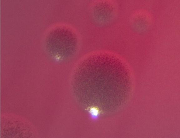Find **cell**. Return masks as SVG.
Instances as JSON below:
<instances>
[{
	"mask_svg": "<svg viewBox=\"0 0 180 138\" xmlns=\"http://www.w3.org/2000/svg\"><path fill=\"white\" fill-rule=\"evenodd\" d=\"M89 116L91 119L93 120H97L100 116V111L96 107H92L88 110Z\"/></svg>",
	"mask_w": 180,
	"mask_h": 138,
	"instance_id": "6da1fadb",
	"label": "cell"
}]
</instances>
